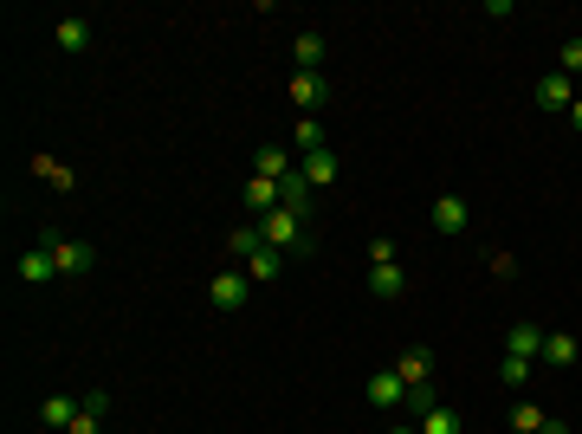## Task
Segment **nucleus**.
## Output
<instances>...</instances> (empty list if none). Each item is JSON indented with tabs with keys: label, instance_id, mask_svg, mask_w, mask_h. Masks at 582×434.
<instances>
[{
	"label": "nucleus",
	"instance_id": "obj_1",
	"mask_svg": "<svg viewBox=\"0 0 582 434\" xmlns=\"http://www.w3.org/2000/svg\"><path fill=\"white\" fill-rule=\"evenodd\" d=\"M304 227H311L304 214H291V208H272L266 221H259V234H266V247H279L285 260H291V253H311V234H304Z\"/></svg>",
	"mask_w": 582,
	"mask_h": 434
},
{
	"label": "nucleus",
	"instance_id": "obj_2",
	"mask_svg": "<svg viewBox=\"0 0 582 434\" xmlns=\"http://www.w3.org/2000/svg\"><path fill=\"white\" fill-rule=\"evenodd\" d=\"M246 298H253V279H246V266H233V273L207 279V305H214V311H240Z\"/></svg>",
	"mask_w": 582,
	"mask_h": 434
},
{
	"label": "nucleus",
	"instance_id": "obj_3",
	"mask_svg": "<svg viewBox=\"0 0 582 434\" xmlns=\"http://www.w3.org/2000/svg\"><path fill=\"white\" fill-rule=\"evenodd\" d=\"M46 253H52V266H59V279H85L97 266V253L85 240H46Z\"/></svg>",
	"mask_w": 582,
	"mask_h": 434
},
{
	"label": "nucleus",
	"instance_id": "obj_4",
	"mask_svg": "<svg viewBox=\"0 0 582 434\" xmlns=\"http://www.w3.org/2000/svg\"><path fill=\"white\" fill-rule=\"evenodd\" d=\"M330 98L324 72H291V104H298V117H317V104Z\"/></svg>",
	"mask_w": 582,
	"mask_h": 434
},
{
	"label": "nucleus",
	"instance_id": "obj_5",
	"mask_svg": "<svg viewBox=\"0 0 582 434\" xmlns=\"http://www.w3.org/2000/svg\"><path fill=\"white\" fill-rule=\"evenodd\" d=\"M363 396L376 402V409H401V402H408V383H401V370H376Z\"/></svg>",
	"mask_w": 582,
	"mask_h": 434
},
{
	"label": "nucleus",
	"instance_id": "obj_6",
	"mask_svg": "<svg viewBox=\"0 0 582 434\" xmlns=\"http://www.w3.org/2000/svg\"><path fill=\"white\" fill-rule=\"evenodd\" d=\"M466 221H473V208H466L460 195H440V201H434V234L453 240V234H466Z\"/></svg>",
	"mask_w": 582,
	"mask_h": 434
},
{
	"label": "nucleus",
	"instance_id": "obj_7",
	"mask_svg": "<svg viewBox=\"0 0 582 434\" xmlns=\"http://www.w3.org/2000/svg\"><path fill=\"white\" fill-rule=\"evenodd\" d=\"M78 415H85V396H46V402H39V422H46V428H72L78 422Z\"/></svg>",
	"mask_w": 582,
	"mask_h": 434
},
{
	"label": "nucleus",
	"instance_id": "obj_8",
	"mask_svg": "<svg viewBox=\"0 0 582 434\" xmlns=\"http://www.w3.org/2000/svg\"><path fill=\"white\" fill-rule=\"evenodd\" d=\"M570 104H576V91H570V78H563V72L537 78V111H570Z\"/></svg>",
	"mask_w": 582,
	"mask_h": 434
},
{
	"label": "nucleus",
	"instance_id": "obj_9",
	"mask_svg": "<svg viewBox=\"0 0 582 434\" xmlns=\"http://www.w3.org/2000/svg\"><path fill=\"white\" fill-rule=\"evenodd\" d=\"M395 370H401V383H408V389L434 383V357H427L421 344H408V350H401V357H395Z\"/></svg>",
	"mask_w": 582,
	"mask_h": 434
},
{
	"label": "nucleus",
	"instance_id": "obj_10",
	"mask_svg": "<svg viewBox=\"0 0 582 434\" xmlns=\"http://www.w3.org/2000/svg\"><path fill=\"white\" fill-rule=\"evenodd\" d=\"M505 357H524V363L544 357V331H537V324H511V331H505Z\"/></svg>",
	"mask_w": 582,
	"mask_h": 434
},
{
	"label": "nucleus",
	"instance_id": "obj_11",
	"mask_svg": "<svg viewBox=\"0 0 582 434\" xmlns=\"http://www.w3.org/2000/svg\"><path fill=\"white\" fill-rule=\"evenodd\" d=\"M20 279H26V286H52V279H59V266H52L46 240H39L33 253H20Z\"/></svg>",
	"mask_w": 582,
	"mask_h": 434
},
{
	"label": "nucleus",
	"instance_id": "obj_12",
	"mask_svg": "<svg viewBox=\"0 0 582 434\" xmlns=\"http://www.w3.org/2000/svg\"><path fill=\"white\" fill-rule=\"evenodd\" d=\"M298 175H304V182H311V188H330V182H337V149H311Z\"/></svg>",
	"mask_w": 582,
	"mask_h": 434
},
{
	"label": "nucleus",
	"instance_id": "obj_13",
	"mask_svg": "<svg viewBox=\"0 0 582 434\" xmlns=\"http://www.w3.org/2000/svg\"><path fill=\"white\" fill-rule=\"evenodd\" d=\"M279 208H291V214H304V221H311V182H304L298 169L279 182Z\"/></svg>",
	"mask_w": 582,
	"mask_h": 434
},
{
	"label": "nucleus",
	"instance_id": "obj_14",
	"mask_svg": "<svg viewBox=\"0 0 582 434\" xmlns=\"http://www.w3.org/2000/svg\"><path fill=\"white\" fill-rule=\"evenodd\" d=\"M246 208H253V221H266V214L279 208V182H266V175H253V182H246Z\"/></svg>",
	"mask_w": 582,
	"mask_h": 434
},
{
	"label": "nucleus",
	"instance_id": "obj_15",
	"mask_svg": "<svg viewBox=\"0 0 582 434\" xmlns=\"http://www.w3.org/2000/svg\"><path fill=\"white\" fill-rule=\"evenodd\" d=\"M285 273V253L279 247H259L253 260H246V279H253V286H266V279H279Z\"/></svg>",
	"mask_w": 582,
	"mask_h": 434
},
{
	"label": "nucleus",
	"instance_id": "obj_16",
	"mask_svg": "<svg viewBox=\"0 0 582 434\" xmlns=\"http://www.w3.org/2000/svg\"><path fill=\"white\" fill-rule=\"evenodd\" d=\"M259 247H266V234H259V221H246V227H233V234H227V253H233V260H240V266L253 260Z\"/></svg>",
	"mask_w": 582,
	"mask_h": 434
},
{
	"label": "nucleus",
	"instance_id": "obj_17",
	"mask_svg": "<svg viewBox=\"0 0 582 434\" xmlns=\"http://www.w3.org/2000/svg\"><path fill=\"white\" fill-rule=\"evenodd\" d=\"M253 175H266V182H285V175H291V156H285L279 143H266V149L253 156Z\"/></svg>",
	"mask_w": 582,
	"mask_h": 434
},
{
	"label": "nucleus",
	"instance_id": "obj_18",
	"mask_svg": "<svg viewBox=\"0 0 582 434\" xmlns=\"http://www.w3.org/2000/svg\"><path fill=\"white\" fill-rule=\"evenodd\" d=\"M291 59H298V72H317L324 65V33H298L291 39Z\"/></svg>",
	"mask_w": 582,
	"mask_h": 434
},
{
	"label": "nucleus",
	"instance_id": "obj_19",
	"mask_svg": "<svg viewBox=\"0 0 582 434\" xmlns=\"http://www.w3.org/2000/svg\"><path fill=\"white\" fill-rule=\"evenodd\" d=\"M421 434H466V415L440 402V409H427V415H421Z\"/></svg>",
	"mask_w": 582,
	"mask_h": 434
},
{
	"label": "nucleus",
	"instance_id": "obj_20",
	"mask_svg": "<svg viewBox=\"0 0 582 434\" xmlns=\"http://www.w3.org/2000/svg\"><path fill=\"white\" fill-rule=\"evenodd\" d=\"M52 46H59V52H85V46H91V20H59Z\"/></svg>",
	"mask_w": 582,
	"mask_h": 434
},
{
	"label": "nucleus",
	"instance_id": "obj_21",
	"mask_svg": "<svg viewBox=\"0 0 582 434\" xmlns=\"http://www.w3.org/2000/svg\"><path fill=\"white\" fill-rule=\"evenodd\" d=\"M544 363L570 370V363H576V337H570V331H544Z\"/></svg>",
	"mask_w": 582,
	"mask_h": 434
},
{
	"label": "nucleus",
	"instance_id": "obj_22",
	"mask_svg": "<svg viewBox=\"0 0 582 434\" xmlns=\"http://www.w3.org/2000/svg\"><path fill=\"white\" fill-rule=\"evenodd\" d=\"M401 286H408L401 266H369V292H376V298H401Z\"/></svg>",
	"mask_w": 582,
	"mask_h": 434
},
{
	"label": "nucleus",
	"instance_id": "obj_23",
	"mask_svg": "<svg viewBox=\"0 0 582 434\" xmlns=\"http://www.w3.org/2000/svg\"><path fill=\"white\" fill-rule=\"evenodd\" d=\"M33 169H39V175H46V182H52V188H59V195H72V188H78V175H72V169H65V162H52V156H33Z\"/></svg>",
	"mask_w": 582,
	"mask_h": 434
},
{
	"label": "nucleus",
	"instance_id": "obj_24",
	"mask_svg": "<svg viewBox=\"0 0 582 434\" xmlns=\"http://www.w3.org/2000/svg\"><path fill=\"white\" fill-rule=\"evenodd\" d=\"M291 143H298L304 156H311V149H324V130H317V117H298V124H291Z\"/></svg>",
	"mask_w": 582,
	"mask_h": 434
},
{
	"label": "nucleus",
	"instance_id": "obj_25",
	"mask_svg": "<svg viewBox=\"0 0 582 434\" xmlns=\"http://www.w3.org/2000/svg\"><path fill=\"white\" fill-rule=\"evenodd\" d=\"M544 422H550V415L537 409V402H518V409H511V428H518V434H537Z\"/></svg>",
	"mask_w": 582,
	"mask_h": 434
},
{
	"label": "nucleus",
	"instance_id": "obj_26",
	"mask_svg": "<svg viewBox=\"0 0 582 434\" xmlns=\"http://www.w3.org/2000/svg\"><path fill=\"white\" fill-rule=\"evenodd\" d=\"M401 409H414V422H421L427 409H440V389L434 383H421V389H408V402H401Z\"/></svg>",
	"mask_w": 582,
	"mask_h": 434
},
{
	"label": "nucleus",
	"instance_id": "obj_27",
	"mask_svg": "<svg viewBox=\"0 0 582 434\" xmlns=\"http://www.w3.org/2000/svg\"><path fill=\"white\" fill-rule=\"evenodd\" d=\"M498 383H505V389H524V383H531V363H524V357H505V363H498Z\"/></svg>",
	"mask_w": 582,
	"mask_h": 434
},
{
	"label": "nucleus",
	"instance_id": "obj_28",
	"mask_svg": "<svg viewBox=\"0 0 582 434\" xmlns=\"http://www.w3.org/2000/svg\"><path fill=\"white\" fill-rule=\"evenodd\" d=\"M557 65H563V78H570V72H582V33H576V39H563Z\"/></svg>",
	"mask_w": 582,
	"mask_h": 434
},
{
	"label": "nucleus",
	"instance_id": "obj_29",
	"mask_svg": "<svg viewBox=\"0 0 582 434\" xmlns=\"http://www.w3.org/2000/svg\"><path fill=\"white\" fill-rule=\"evenodd\" d=\"M369 266H401L395 260V240H369Z\"/></svg>",
	"mask_w": 582,
	"mask_h": 434
},
{
	"label": "nucleus",
	"instance_id": "obj_30",
	"mask_svg": "<svg viewBox=\"0 0 582 434\" xmlns=\"http://www.w3.org/2000/svg\"><path fill=\"white\" fill-rule=\"evenodd\" d=\"M65 434H104V415H97V409H85V415H78V422L65 428Z\"/></svg>",
	"mask_w": 582,
	"mask_h": 434
},
{
	"label": "nucleus",
	"instance_id": "obj_31",
	"mask_svg": "<svg viewBox=\"0 0 582 434\" xmlns=\"http://www.w3.org/2000/svg\"><path fill=\"white\" fill-rule=\"evenodd\" d=\"M537 434H570V422H563V415H550V422L537 428Z\"/></svg>",
	"mask_w": 582,
	"mask_h": 434
},
{
	"label": "nucleus",
	"instance_id": "obj_32",
	"mask_svg": "<svg viewBox=\"0 0 582 434\" xmlns=\"http://www.w3.org/2000/svg\"><path fill=\"white\" fill-rule=\"evenodd\" d=\"M570 124H576V130H582V98H576V104H570Z\"/></svg>",
	"mask_w": 582,
	"mask_h": 434
},
{
	"label": "nucleus",
	"instance_id": "obj_33",
	"mask_svg": "<svg viewBox=\"0 0 582 434\" xmlns=\"http://www.w3.org/2000/svg\"><path fill=\"white\" fill-rule=\"evenodd\" d=\"M382 434H421V428H382Z\"/></svg>",
	"mask_w": 582,
	"mask_h": 434
}]
</instances>
